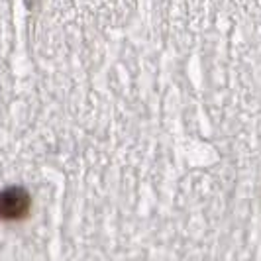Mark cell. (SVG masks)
Listing matches in <instances>:
<instances>
[{"instance_id": "obj_1", "label": "cell", "mask_w": 261, "mask_h": 261, "mask_svg": "<svg viewBox=\"0 0 261 261\" xmlns=\"http://www.w3.org/2000/svg\"><path fill=\"white\" fill-rule=\"evenodd\" d=\"M30 212V195L22 187H8L0 191V218L2 220H22Z\"/></svg>"}]
</instances>
